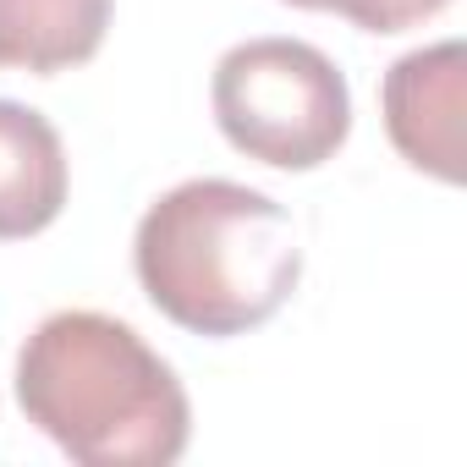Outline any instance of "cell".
Wrapping results in <instances>:
<instances>
[{"instance_id": "8992f818", "label": "cell", "mask_w": 467, "mask_h": 467, "mask_svg": "<svg viewBox=\"0 0 467 467\" xmlns=\"http://www.w3.org/2000/svg\"><path fill=\"white\" fill-rule=\"evenodd\" d=\"M110 0H0V67L67 72L99 56Z\"/></svg>"}, {"instance_id": "3957f363", "label": "cell", "mask_w": 467, "mask_h": 467, "mask_svg": "<svg viewBox=\"0 0 467 467\" xmlns=\"http://www.w3.org/2000/svg\"><path fill=\"white\" fill-rule=\"evenodd\" d=\"M209 99L225 143L275 171H314L352 132L341 67L303 39H248L225 50Z\"/></svg>"}, {"instance_id": "5b68a950", "label": "cell", "mask_w": 467, "mask_h": 467, "mask_svg": "<svg viewBox=\"0 0 467 467\" xmlns=\"http://www.w3.org/2000/svg\"><path fill=\"white\" fill-rule=\"evenodd\" d=\"M67 209V149L61 132L17 105L0 99V243L39 237Z\"/></svg>"}, {"instance_id": "6da1fadb", "label": "cell", "mask_w": 467, "mask_h": 467, "mask_svg": "<svg viewBox=\"0 0 467 467\" xmlns=\"http://www.w3.org/2000/svg\"><path fill=\"white\" fill-rule=\"evenodd\" d=\"M143 297L192 336H248L297 292L292 214L243 182L198 176L149 203L132 237Z\"/></svg>"}, {"instance_id": "52a82bcc", "label": "cell", "mask_w": 467, "mask_h": 467, "mask_svg": "<svg viewBox=\"0 0 467 467\" xmlns=\"http://www.w3.org/2000/svg\"><path fill=\"white\" fill-rule=\"evenodd\" d=\"M286 6L336 12V17H347V23L363 28V34H401V28H418L423 17L445 12L451 0H286Z\"/></svg>"}, {"instance_id": "277c9868", "label": "cell", "mask_w": 467, "mask_h": 467, "mask_svg": "<svg viewBox=\"0 0 467 467\" xmlns=\"http://www.w3.org/2000/svg\"><path fill=\"white\" fill-rule=\"evenodd\" d=\"M385 132L396 154L440 182H462V105H467V50L456 39L401 56L379 88Z\"/></svg>"}, {"instance_id": "7a4b0ae2", "label": "cell", "mask_w": 467, "mask_h": 467, "mask_svg": "<svg viewBox=\"0 0 467 467\" xmlns=\"http://www.w3.org/2000/svg\"><path fill=\"white\" fill-rule=\"evenodd\" d=\"M17 401L83 467H171L192 407L171 363L121 319L50 314L17 352Z\"/></svg>"}]
</instances>
